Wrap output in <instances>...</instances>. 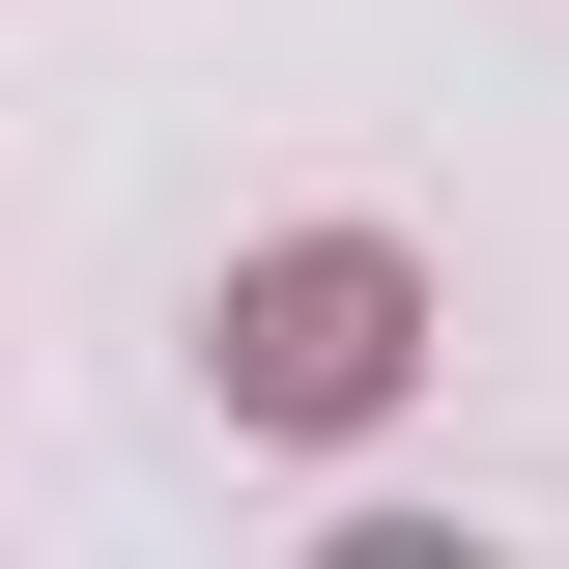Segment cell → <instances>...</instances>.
<instances>
[{"label": "cell", "instance_id": "6da1fadb", "mask_svg": "<svg viewBox=\"0 0 569 569\" xmlns=\"http://www.w3.org/2000/svg\"><path fill=\"white\" fill-rule=\"evenodd\" d=\"M370 370H399V284H370V257H284L257 313H228V399H284V427H342Z\"/></svg>", "mask_w": 569, "mask_h": 569}]
</instances>
